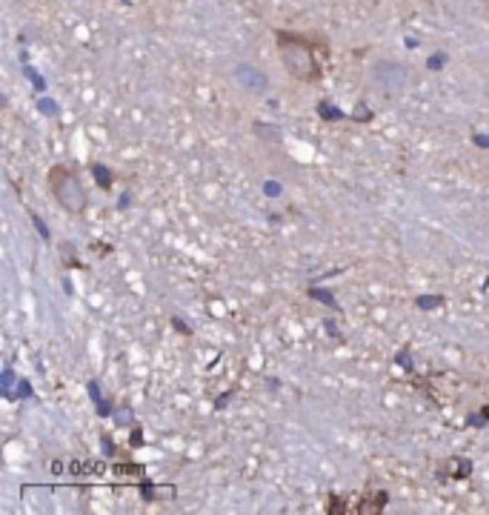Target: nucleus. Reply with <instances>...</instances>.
I'll list each match as a JSON object with an SVG mask.
<instances>
[{
  "instance_id": "obj_2",
  "label": "nucleus",
  "mask_w": 489,
  "mask_h": 515,
  "mask_svg": "<svg viewBox=\"0 0 489 515\" xmlns=\"http://www.w3.org/2000/svg\"><path fill=\"white\" fill-rule=\"evenodd\" d=\"M46 184H49V192H52L54 203L64 212H69V215H83V212H86L89 195H86L83 180L78 177V172L72 166H64V164L49 166Z\"/></svg>"
},
{
  "instance_id": "obj_3",
  "label": "nucleus",
  "mask_w": 489,
  "mask_h": 515,
  "mask_svg": "<svg viewBox=\"0 0 489 515\" xmlns=\"http://www.w3.org/2000/svg\"><path fill=\"white\" fill-rule=\"evenodd\" d=\"M370 80L384 95H401V92H407L412 72L407 64H401V60H375L370 69Z\"/></svg>"
},
{
  "instance_id": "obj_4",
  "label": "nucleus",
  "mask_w": 489,
  "mask_h": 515,
  "mask_svg": "<svg viewBox=\"0 0 489 515\" xmlns=\"http://www.w3.org/2000/svg\"><path fill=\"white\" fill-rule=\"evenodd\" d=\"M232 78H235L240 92L249 95V98H263L269 92V75L261 66L249 64V60H240V64H235Z\"/></svg>"
},
{
  "instance_id": "obj_1",
  "label": "nucleus",
  "mask_w": 489,
  "mask_h": 515,
  "mask_svg": "<svg viewBox=\"0 0 489 515\" xmlns=\"http://www.w3.org/2000/svg\"><path fill=\"white\" fill-rule=\"evenodd\" d=\"M275 46H278V57H281V64H284V69L292 80L318 83L323 78V69H321L318 57H315V49L303 35L278 29V32H275Z\"/></svg>"
}]
</instances>
